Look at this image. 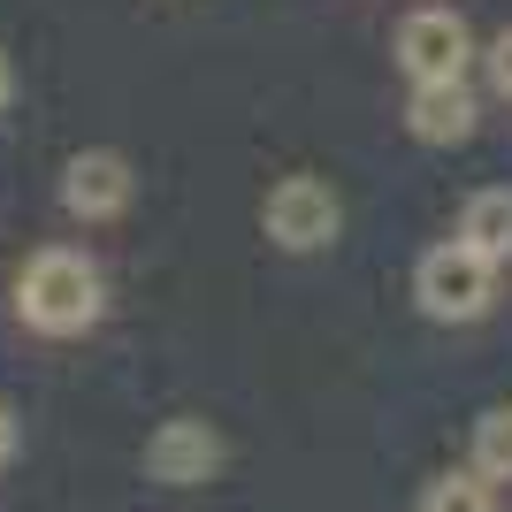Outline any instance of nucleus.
<instances>
[{"label":"nucleus","mask_w":512,"mask_h":512,"mask_svg":"<svg viewBox=\"0 0 512 512\" xmlns=\"http://www.w3.org/2000/svg\"><path fill=\"white\" fill-rule=\"evenodd\" d=\"M260 230L276 237L283 253H321V245L344 230V207L321 176H283L276 192L260 199Z\"/></svg>","instance_id":"nucleus-4"},{"label":"nucleus","mask_w":512,"mask_h":512,"mask_svg":"<svg viewBox=\"0 0 512 512\" xmlns=\"http://www.w3.org/2000/svg\"><path fill=\"white\" fill-rule=\"evenodd\" d=\"M459 245H474L482 260H497L505 268L512 260V184H490V192H474L467 207H459Z\"/></svg>","instance_id":"nucleus-8"},{"label":"nucleus","mask_w":512,"mask_h":512,"mask_svg":"<svg viewBox=\"0 0 512 512\" xmlns=\"http://www.w3.org/2000/svg\"><path fill=\"white\" fill-rule=\"evenodd\" d=\"M482 62H490V85H497V92L512 100V31H497V46L482 54Z\"/></svg>","instance_id":"nucleus-11"},{"label":"nucleus","mask_w":512,"mask_h":512,"mask_svg":"<svg viewBox=\"0 0 512 512\" xmlns=\"http://www.w3.org/2000/svg\"><path fill=\"white\" fill-rule=\"evenodd\" d=\"M107 306V283L77 245H46V253L23 260L16 276V314L39 329V337H85Z\"/></svg>","instance_id":"nucleus-1"},{"label":"nucleus","mask_w":512,"mask_h":512,"mask_svg":"<svg viewBox=\"0 0 512 512\" xmlns=\"http://www.w3.org/2000/svg\"><path fill=\"white\" fill-rule=\"evenodd\" d=\"M8 92H16V69H8V54H0V107H8Z\"/></svg>","instance_id":"nucleus-13"},{"label":"nucleus","mask_w":512,"mask_h":512,"mask_svg":"<svg viewBox=\"0 0 512 512\" xmlns=\"http://www.w3.org/2000/svg\"><path fill=\"white\" fill-rule=\"evenodd\" d=\"M474 474L482 482H512V406H490L474 421Z\"/></svg>","instance_id":"nucleus-9"},{"label":"nucleus","mask_w":512,"mask_h":512,"mask_svg":"<svg viewBox=\"0 0 512 512\" xmlns=\"http://www.w3.org/2000/svg\"><path fill=\"white\" fill-rule=\"evenodd\" d=\"M406 123H413L421 146H459V138H474V92H467V77H459V85H413Z\"/></svg>","instance_id":"nucleus-7"},{"label":"nucleus","mask_w":512,"mask_h":512,"mask_svg":"<svg viewBox=\"0 0 512 512\" xmlns=\"http://www.w3.org/2000/svg\"><path fill=\"white\" fill-rule=\"evenodd\" d=\"M222 467V436H214L207 421H161L146 444V474L153 482H169V490H192V482H207V474Z\"/></svg>","instance_id":"nucleus-6"},{"label":"nucleus","mask_w":512,"mask_h":512,"mask_svg":"<svg viewBox=\"0 0 512 512\" xmlns=\"http://www.w3.org/2000/svg\"><path fill=\"white\" fill-rule=\"evenodd\" d=\"M474 62V31L467 16H451V8H413L398 23V69H406L413 85H459Z\"/></svg>","instance_id":"nucleus-3"},{"label":"nucleus","mask_w":512,"mask_h":512,"mask_svg":"<svg viewBox=\"0 0 512 512\" xmlns=\"http://www.w3.org/2000/svg\"><path fill=\"white\" fill-rule=\"evenodd\" d=\"M130 161L115 146H92V153H77L62 169V207L77 214V222H107V214H123L130 207Z\"/></svg>","instance_id":"nucleus-5"},{"label":"nucleus","mask_w":512,"mask_h":512,"mask_svg":"<svg viewBox=\"0 0 512 512\" xmlns=\"http://www.w3.org/2000/svg\"><path fill=\"white\" fill-rule=\"evenodd\" d=\"M413 299L436 321H482L490 299H497V260H482L474 245L444 237V245L421 253V268H413Z\"/></svg>","instance_id":"nucleus-2"},{"label":"nucleus","mask_w":512,"mask_h":512,"mask_svg":"<svg viewBox=\"0 0 512 512\" xmlns=\"http://www.w3.org/2000/svg\"><path fill=\"white\" fill-rule=\"evenodd\" d=\"M421 512H497V490L474 467L467 474H436V482L421 490Z\"/></svg>","instance_id":"nucleus-10"},{"label":"nucleus","mask_w":512,"mask_h":512,"mask_svg":"<svg viewBox=\"0 0 512 512\" xmlns=\"http://www.w3.org/2000/svg\"><path fill=\"white\" fill-rule=\"evenodd\" d=\"M8 459H16V413L0 406V467H8Z\"/></svg>","instance_id":"nucleus-12"}]
</instances>
